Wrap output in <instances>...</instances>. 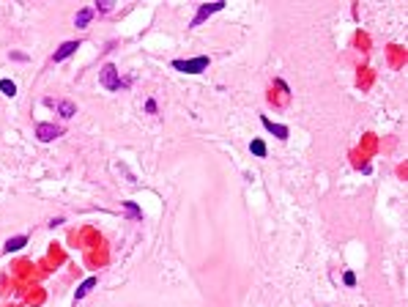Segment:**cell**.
Listing matches in <instances>:
<instances>
[{"instance_id":"cell-11","label":"cell","mask_w":408,"mask_h":307,"mask_svg":"<svg viewBox=\"0 0 408 307\" xmlns=\"http://www.w3.org/2000/svg\"><path fill=\"white\" fill-rule=\"evenodd\" d=\"M249 151H252L257 159H263V156H266V143H263L261 138H255L252 143H249Z\"/></svg>"},{"instance_id":"cell-15","label":"cell","mask_w":408,"mask_h":307,"mask_svg":"<svg viewBox=\"0 0 408 307\" xmlns=\"http://www.w3.org/2000/svg\"><path fill=\"white\" fill-rule=\"evenodd\" d=\"M145 113H148V115H156V113H159V105H156V99H148V101H145Z\"/></svg>"},{"instance_id":"cell-14","label":"cell","mask_w":408,"mask_h":307,"mask_svg":"<svg viewBox=\"0 0 408 307\" xmlns=\"http://www.w3.org/2000/svg\"><path fill=\"white\" fill-rule=\"evenodd\" d=\"M343 283L348 285V288H353V285H356V275H353V271L348 269V271H345V275H343Z\"/></svg>"},{"instance_id":"cell-10","label":"cell","mask_w":408,"mask_h":307,"mask_svg":"<svg viewBox=\"0 0 408 307\" xmlns=\"http://www.w3.org/2000/svg\"><path fill=\"white\" fill-rule=\"evenodd\" d=\"M58 113H60V118H74V113H77V105L69 99H63V101H58Z\"/></svg>"},{"instance_id":"cell-9","label":"cell","mask_w":408,"mask_h":307,"mask_svg":"<svg viewBox=\"0 0 408 307\" xmlns=\"http://www.w3.org/2000/svg\"><path fill=\"white\" fill-rule=\"evenodd\" d=\"M25 244H28V236H11L9 242L3 244V250L6 252H17V250H22Z\"/></svg>"},{"instance_id":"cell-8","label":"cell","mask_w":408,"mask_h":307,"mask_svg":"<svg viewBox=\"0 0 408 307\" xmlns=\"http://www.w3.org/2000/svg\"><path fill=\"white\" fill-rule=\"evenodd\" d=\"M96 285H99V280H96V277H88L85 283L77 288V293H74V302H83V299H85V296H88V293H91L93 288H96Z\"/></svg>"},{"instance_id":"cell-7","label":"cell","mask_w":408,"mask_h":307,"mask_svg":"<svg viewBox=\"0 0 408 307\" xmlns=\"http://www.w3.org/2000/svg\"><path fill=\"white\" fill-rule=\"evenodd\" d=\"M91 19H93V9H91V6H85V9H80L77 17H74V28L85 30L88 25H91Z\"/></svg>"},{"instance_id":"cell-18","label":"cell","mask_w":408,"mask_h":307,"mask_svg":"<svg viewBox=\"0 0 408 307\" xmlns=\"http://www.w3.org/2000/svg\"><path fill=\"white\" fill-rule=\"evenodd\" d=\"M58 225H63V217H55V220H50V228H52V230H55Z\"/></svg>"},{"instance_id":"cell-12","label":"cell","mask_w":408,"mask_h":307,"mask_svg":"<svg viewBox=\"0 0 408 307\" xmlns=\"http://www.w3.org/2000/svg\"><path fill=\"white\" fill-rule=\"evenodd\" d=\"M124 209L129 211V217H132V220H142V209L134 200H124Z\"/></svg>"},{"instance_id":"cell-13","label":"cell","mask_w":408,"mask_h":307,"mask_svg":"<svg viewBox=\"0 0 408 307\" xmlns=\"http://www.w3.org/2000/svg\"><path fill=\"white\" fill-rule=\"evenodd\" d=\"M0 91H3L6 96H11V99L17 96V85L11 83V80H0Z\"/></svg>"},{"instance_id":"cell-5","label":"cell","mask_w":408,"mask_h":307,"mask_svg":"<svg viewBox=\"0 0 408 307\" xmlns=\"http://www.w3.org/2000/svg\"><path fill=\"white\" fill-rule=\"evenodd\" d=\"M80 44H83V42H77V39H71V42H63V44H60L58 50H55V55H52V63H60V60H66L69 55H74V52L80 50Z\"/></svg>"},{"instance_id":"cell-16","label":"cell","mask_w":408,"mask_h":307,"mask_svg":"<svg viewBox=\"0 0 408 307\" xmlns=\"http://www.w3.org/2000/svg\"><path fill=\"white\" fill-rule=\"evenodd\" d=\"M93 11H101V14H107V11H113V3H96V6H93Z\"/></svg>"},{"instance_id":"cell-1","label":"cell","mask_w":408,"mask_h":307,"mask_svg":"<svg viewBox=\"0 0 408 307\" xmlns=\"http://www.w3.org/2000/svg\"><path fill=\"white\" fill-rule=\"evenodd\" d=\"M99 83H101V88H107V91H126V88L134 83V77H121L118 69H115L113 63H107L104 69L99 72Z\"/></svg>"},{"instance_id":"cell-17","label":"cell","mask_w":408,"mask_h":307,"mask_svg":"<svg viewBox=\"0 0 408 307\" xmlns=\"http://www.w3.org/2000/svg\"><path fill=\"white\" fill-rule=\"evenodd\" d=\"M11 60H19V63H25V60H28V55H25V52H19V50H14V52H11Z\"/></svg>"},{"instance_id":"cell-6","label":"cell","mask_w":408,"mask_h":307,"mask_svg":"<svg viewBox=\"0 0 408 307\" xmlns=\"http://www.w3.org/2000/svg\"><path fill=\"white\" fill-rule=\"evenodd\" d=\"M261 124L266 126L277 140H288V138H290V129H288V126H285V124H274V121L266 118V115H261Z\"/></svg>"},{"instance_id":"cell-4","label":"cell","mask_w":408,"mask_h":307,"mask_svg":"<svg viewBox=\"0 0 408 307\" xmlns=\"http://www.w3.org/2000/svg\"><path fill=\"white\" fill-rule=\"evenodd\" d=\"M60 134H63V129L55 126V124H39L36 126V138L42 143H52L55 138H60Z\"/></svg>"},{"instance_id":"cell-3","label":"cell","mask_w":408,"mask_h":307,"mask_svg":"<svg viewBox=\"0 0 408 307\" xmlns=\"http://www.w3.org/2000/svg\"><path fill=\"white\" fill-rule=\"evenodd\" d=\"M225 9V3L222 0H216V3H200L197 6V11H195V17H192V22H189V28H197V25H203L211 14H216V11H222Z\"/></svg>"},{"instance_id":"cell-2","label":"cell","mask_w":408,"mask_h":307,"mask_svg":"<svg viewBox=\"0 0 408 307\" xmlns=\"http://www.w3.org/2000/svg\"><path fill=\"white\" fill-rule=\"evenodd\" d=\"M173 66L175 72H183V74H200V72H206V66H211V60H208V55H200V58H189V60H173Z\"/></svg>"}]
</instances>
